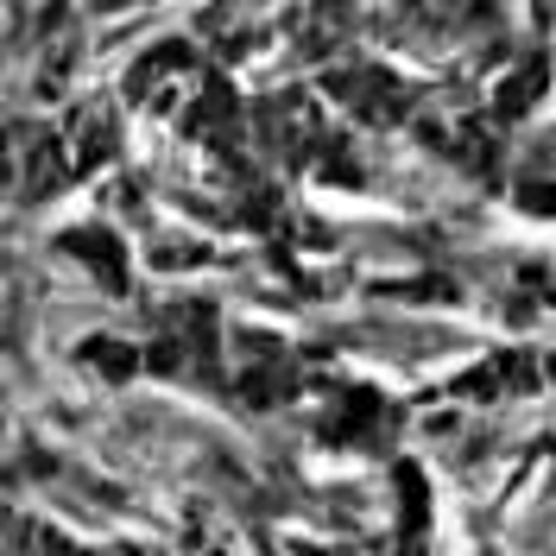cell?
<instances>
[{
  "instance_id": "cell-5",
  "label": "cell",
  "mask_w": 556,
  "mask_h": 556,
  "mask_svg": "<svg viewBox=\"0 0 556 556\" xmlns=\"http://www.w3.org/2000/svg\"><path fill=\"white\" fill-rule=\"evenodd\" d=\"M64 146H70V172H96V165H108L114 159V114H102V108H76L64 127Z\"/></svg>"
},
{
  "instance_id": "cell-4",
  "label": "cell",
  "mask_w": 556,
  "mask_h": 556,
  "mask_svg": "<svg viewBox=\"0 0 556 556\" xmlns=\"http://www.w3.org/2000/svg\"><path fill=\"white\" fill-rule=\"evenodd\" d=\"M544 83H551V51H525V64H513L500 83H493V121H519L525 108L544 96Z\"/></svg>"
},
{
  "instance_id": "cell-1",
  "label": "cell",
  "mask_w": 556,
  "mask_h": 556,
  "mask_svg": "<svg viewBox=\"0 0 556 556\" xmlns=\"http://www.w3.org/2000/svg\"><path fill=\"white\" fill-rule=\"evenodd\" d=\"M208 70L197 64V51L190 45H159V51H146L134 70H127V96H134L139 108H159V114H172L177 102H190L197 89H203Z\"/></svg>"
},
{
  "instance_id": "cell-8",
  "label": "cell",
  "mask_w": 556,
  "mask_h": 556,
  "mask_svg": "<svg viewBox=\"0 0 556 556\" xmlns=\"http://www.w3.org/2000/svg\"><path fill=\"white\" fill-rule=\"evenodd\" d=\"M519 203L525 215H556V190L551 184H519Z\"/></svg>"
},
{
  "instance_id": "cell-3",
  "label": "cell",
  "mask_w": 556,
  "mask_h": 556,
  "mask_svg": "<svg viewBox=\"0 0 556 556\" xmlns=\"http://www.w3.org/2000/svg\"><path fill=\"white\" fill-rule=\"evenodd\" d=\"M386 430H392V405H386L380 392L342 386V392L329 399V417H323V437H329V443H380Z\"/></svg>"
},
{
  "instance_id": "cell-7",
  "label": "cell",
  "mask_w": 556,
  "mask_h": 556,
  "mask_svg": "<svg viewBox=\"0 0 556 556\" xmlns=\"http://www.w3.org/2000/svg\"><path fill=\"white\" fill-rule=\"evenodd\" d=\"M83 361L96 374H108V380H134L139 367H146V348H127V342H114V336H89L83 342Z\"/></svg>"
},
{
  "instance_id": "cell-2",
  "label": "cell",
  "mask_w": 556,
  "mask_h": 556,
  "mask_svg": "<svg viewBox=\"0 0 556 556\" xmlns=\"http://www.w3.org/2000/svg\"><path fill=\"white\" fill-rule=\"evenodd\" d=\"M329 83V96H342L361 121H374V127H399V121H412L417 102L405 96V83L380 64H348V70H329L323 76Z\"/></svg>"
},
{
  "instance_id": "cell-6",
  "label": "cell",
  "mask_w": 556,
  "mask_h": 556,
  "mask_svg": "<svg viewBox=\"0 0 556 556\" xmlns=\"http://www.w3.org/2000/svg\"><path fill=\"white\" fill-rule=\"evenodd\" d=\"M58 247H64L76 266H89V273H96L108 291H114V298L127 291V260H121V241H114L108 228H70Z\"/></svg>"
}]
</instances>
